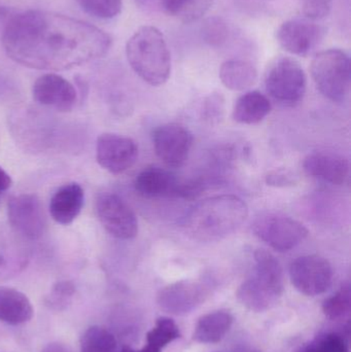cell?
I'll list each match as a JSON object with an SVG mask.
<instances>
[{
	"label": "cell",
	"instance_id": "7a4b0ae2",
	"mask_svg": "<svg viewBox=\"0 0 351 352\" xmlns=\"http://www.w3.org/2000/svg\"><path fill=\"white\" fill-rule=\"evenodd\" d=\"M247 215L249 207L242 199L220 195L197 203L185 217L183 227L194 239L220 241L234 233Z\"/></svg>",
	"mask_w": 351,
	"mask_h": 352
},
{
	"label": "cell",
	"instance_id": "83f0119b",
	"mask_svg": "<svg viewBox=\"0 0 351 352\" xmlns=\"http://www.w3.org/2000/svg\"><path fill=\"white\" fill-rule=\"evenodd\" d=\"M302 352H350V347L342 335L326 333L309 343Z\"/></svg>",
	"mask_w": 351,
	"mask_h": 352
},
{
	"label": "cell",
	"instance_id": "8992f818",
	"mask_svg": "<svg viewBox=\"0 0 351 352\" xmlns=\"http://www.w3.org/2000/svg\"><path fill=\"white\" fill-rule=\"evenodd\" d=\"M265 86L272 98L293 107L300 102L306 93V74L296 60L280 56L268 66Z\"/></svg>",
	"mask_w": 351,
	"mask_h": 352
},
{
	"label": "cell",
	"instance_id": "5bb4252c",
	"mask_svg": "<svg viewBox=\"0 0 351 352\" xmlns=\"http://www.w3.org/2000/svg\"><path fill=\"white\" fill-rule=\"evenodd\" d=\"M326 29L309 19H293L282 23L276 38L282 49L293 55L307 56L325 37Z\"/></svg>",
	"mask_w": 351,
	"mask_h": 352
},
{
	"label": "cell",
	"instance_id": "4316f807",
	"mask_svg": "<svg viewBox=\"0 0 351 352\" xmlns=\"http://www.w3.org/2000/svg\"><path fill=\"white\" fill-rule=\"evenodd\" d=\"M82 10L94 18L111 20L121 14L123 0H76Z\"/></svg>",
	"mask_w": 351,
	"mask_h": 352
},
{
	"label": "cell",
	"instance_id": "2e32d148",
	"mask_svg": "<svg viewBox=\"0 0 351 352\" xmlns=\"http://www.w3.org/2000/svg\"><path fill=\"white\" fill-rule=\"evenodd\" d=\"M34 100L59 113H69L76 107L78 93L71 82L56 74L39 76L32 87Z\"/></svg>",
	"mask_w": 351,
	"mask_h": 352
},
{
	"label": "cell",
	"instance_id": "9c48e42d",
	"mask_svg": "<svg viewBox=\"0 0 351 352\" xmlns=\"http://www.w3.org/2000/svg\"><path fill=\"white\" fill-rule=\"evenodd\" d=\"M96 212L101 225L113 237L131 240L137 236V217L119 195L113 192L99 195Z\"/></svg>",
	"mask_w": 351,
	"mask_h": 352
},
{
	"label": "cell",
	"instance_id": "4dcf8cb0",
	"mask_svg": "<svg viewBox=\"0 0 351 352\" xmlns=\"http://www.w3.org/2000/svg\"><path fill=\"white\" fill-rule=\"evenodd\" d=\"M266 184L274 188H288L296 186L299 176L288 168H278L270 171L265 177Z\"/></svg>",
	"mask_w": 351,
	"mask_h": 352
},
{
	"label": "cell",
	"instance_id": "cb8c5ba5",
	"mask_svg": "<svg viewBox=\"0 0 351 352\" xmlns=\"http://www.w3.org/2000/svg\"><path fill=\"white\" fill-rule=\"evenodd\" d=\"M163 10L185 23L201 19L212 8L214 0H159Z\"/></svg>",
	"mask_w": 351,
	"mask_h": 352
},
{
	"label": "cell",
	"instance_id": "484cf974",
	"mask_svg": "<svg viewBox=\"0 0 351 352\" xmlns=\"http://www.w3.org/2000/svg\"><path fill=\"white\" fill-rule=\"evenodd\" d=\"M351 308V292L348 285H343L332 297L325 300L323 311L329 320H339L350 314Z\"/></svg>",
	"mask_w": 351,
	"mask_h": 352
},
{
	"label": "cell",
	"instance_id": "7c38bea8",
	"mask_svg": "<svg viewBox=\"0 0 351 352\" xmlns=\"http://www.w3.org/2000/svg\"><path fill=\"white\" fill-rule=\"evenodd\" d=\"M137 158L138 146L132 138L115 133H103L97 138V163L111 175L129 170Z\"/></svg>",
	"mask_w": 351,
	"mask_h": 352
},
{
	"label": "cell",
	"instance_id": "836d02e7",
	"mask_svg": "<svg viewBox=\"0 0 351 352\" xmlns=\"http://www.w3.org/2000/svg\"><path fill=\"white\" fill-rule=\"evenodd\" d=\"M41 352H71L65 345L59 342H53L47 344Z\"/></svg>",
	"mask_w": 351,
	"mask_h": 352
},
{
	"label": "cell",
	"instance_id": "f546056e",
	"mask_svg": "<svg viewBox=\"0 0 351 352\" xmlns=\"http://www.w3.org/2000/svg\"><path fill=\"white\" fill-rule=\"evenodd\" d=\"M305 18L317 21L325 18L332 10V0H301Z\"/></svg>",
	"mask_w": 351,
	"mask_h": 352
},
{
	"label": "cell",
	"instance_id": "8fae6325",
	"mask_svg": "<svg viewBox=\"0 0 351 352\" xmlns=\"http://www.w3.org/2000/svg\"><path fill=\"white\" fill-rule=\"evenodd\" d=\"M290 277L297 291L315 297L326 293L331 287L333 269L327 258L308 254L296 258L291 264Z\"/></svg>",
	"mask_w": 351,
	"mask_h": 352
},
{
	"label": "cell",
	"instance_id": "52a82bcc",
	"mask_svg": "<svg viewBox=\"0 0 351 352\" xmlns=\"http://www.w3.org/2000/svg\"><path fill=\"white\" fill-rule=\"evenodd\" d=\"M136 192L146 199L196 198L204 184L196 180H181L166 169L150 166L140 171L134 182Z\"/></svg>",
	"mask_w": 351,
	"mask_h": 352
},
{
	"label": "cell",
	"instance_id": "5b68a950",
	"mask_svg": "<svg viewBox=\"0 0 351 352\" xmlns=\"http://www.w3.org/2000/svg\"><path fill=\"white\" fill-rule=\"evenodd\" d=\"M311 76L319 92L333 102H343L350 94V58L339 49L321 52L313 58Z\"/></svg>",
	"mask_w": 351,
	"mask_h": 352
},
{
	"label": "cell",
	"instance_id": "ac0fdd59",
	"mask_svg": "<svg viewBox=\"0 0 351 352\" xmlns=\"http://www.w3.org/2000/svg\"><path fill=\"white\" fill-rule=\"evenodd\" d=\"M84 202V192L76 182L62 186L52 197L49 213L60 225H70L80 215Z\"/></svg>",
	"mask_w": 351,
	"mask_h": 352
},
{
	"label": "cell",
	"instance_id": "8d00e7d4",
	"mask_svg": "<svg viewBox=\"0 0 351 352\" xmlns=\"http://www.w3.org/2000/svg\"><path fill=\"white\" fill-rule=\"evenodd\" d=\"M0 201H1V194H0Z\"/></svg>",
	"mask_w": 351,
	"mask_h": 352
},
{
	"label": "cell",
	"instance_id": "277c9868",
	"mask_svg": "<svg viewBox=\"0 0 351 352\" xmlns=\"http://www.w3.org/2000/svg\"><path fill=\"white\" fill-rule=\"evenodd\" d=\"M253 260V274L237 289V299L251 311H267L284 294V270L278 258L267 250H256Z\"/></svg>",
	"mask_w": 351,
	"mask_h": 352
},
{
	"label": "cell",
	"instance_id": "d590c367",
	"mask_svg": "<svg viewBox=\"0 0 351 352\" xmlns=\"http://www.w3.org/2000/svg\"><path fill=\"white\" fill-rule=\"evenodd\" d=\"M245 352H255V351H245Z\"/></svg>",
	"mask_w": 351,
	"mask_h": 352
},
{
	"label": "cell",
	"instance_id": "e0dca14e",
	"mask_svg": "<svg viewBox=\"0 0 351 352\" xmlns=\"http://www.w3.org/2000/svg\"><path fill=\"white\" fill-rule=\"evenodd\" d=\"M307 175L336 186L346 184L350 175V163L342 155L329 151L309 154L303 163Z\"/></svg>",
	"mask_w": 351,
	"mask_h": 352
},
{
	"label": "cell",
	"instance_id": "d4e9b609",
	"mask_svg": "<svg viewBox=\"0 0 351 352\" xmlns=\"http://www.w3.org/2000/svg\"><path fill=\"white\" fill-rule=\"evenodd\" d=\"M80 352H117L115 337L102 327L93 326L87 329L80 338Z\"/></svg>",
	"mask_w": 351,
	"mask_h": 352
},
{
	"label": "cell",
	"instance_id": "d6986e66",
	"mask_svg": "<svg viewBox=\"0 0 351 352\" xmlns=\"http://www.w3.org/2000/svg\"><path fill=\"white\" fill-rule=\"evenodd\" d=\"M34 309L29 298L12 287H0V322L20 326L32 320Z\"/></svg>",
	"mask_w": 351,
	"mask_h": 352
},
{
	"label": "cell",
	"instance_id": "44dd1931",
	"mask_svg": "<svg viewBox=\"0 0 351 352\" xmlns=\"http://www.w3.org/2000/svg\"><path fill=\"white\" fill-rule=\"evenodd\" d=\"M269 99L258 91L245 93L239 97L233 109V119L243 125H257L271 111Z\"/></svg>",
	"mask_w": 351,
	"mask_h": 352
},
{
	"label": "cell",
	"instance_id": "3957f363",
	"mask_svg": "<svg viewBox=\"0 0 351 352\" xmlns=\"http://www.w3.org/2000/svg\"><path fill=\"white\" fill-rule=\"evenodd\" d=\"M126 55L134 72L150 86H162L168 80L170 52L164 35L156 27H140L128 41Z\"/></svg>",
	"mask_w": 351,
	"mask_h": 352
},
{
	"label": "cell",
	"instance_id": "ffe728a7",
	"mask_svg": "<svg viewBox=\"0 0 351 352\" xmlns=\"http://www.w3.org/2000/svg\"><path fill=\"white\" fill-rule=\"evenodd\" d=\"M233 318L228 311L218 310L201 316L196 324L193 340L201 344H214L222 341L230 331Z\"/></svg>",
	"mask_w": 351,
	"mask_h": 352
},
{
	"label": "cell",
	"instance_id": "d6a6232c",
	"mask_svg": "<svg viewBox=\"0 0 351 352\" xmlns=\"http://www.w3.org/2000/svg\"><path fill=\"white\" fill-rule=\"evenodd\" d=\"M12 179L10 175L0 166V194L8 190L12 186Z\"/></svg>",
	"mask_w": 351,
	"mask_h": 352
},
{
	"label": "cell",
	"instance_id": "4fadbf2b",
	"mask_svg": "<svg viewBox=\"0 0 351 352\" xmlns=\"http://www.w3.org/2000/svg\"><path fill=\"white\" fill-rule=\"evenodd\" d=\"M193 142L191 132L179 124L159 126L152 133L155 152L169 167H181L185 164Z\"/></svg>",
	"mask_w": 351,
	"mask_h": 352
},
{
	"label": "cell",
	"instance_id": "e575fe53",
	"mask_svg": "<svg viewBox=\"0 0 351 352\" xmlns=\"http://www.w3.org/2000/svg\"><path fill=\"white\" fill-rule=\"evenodd\" d=\"M138 6L142 8H148L154 3L156 0H134Z\"/></svg>",
	"mask_w": 351,
	"mask_h": 352
},
{
	"label": "cell",
	"instance_id": "1f68e13d",
	"mask_svg": "<svg viewBox=\"0 0 351 352\" xmlns=\"http://www.w3.org/2000/svg\"><path fill=\"white\" fill-rule=\"evenodd\" d=\"M204 36L206 41L210 45H220V43L225 41L227 36V28L225 23L218 19H212L206 23L204 27Z\"/></svg>",
	"mask_w": 351,
	"mask_h": 352
},
{
	"label": "cell",
	"instance_id": "6da1fadb",
	"mask_svg": "<svg viewBox=\"0 0 351 352\" xmlns=\"http://www.w3.org/2000/svg\"><path fill=\"white\" fill-rule=\"evenodd\" d=\"M6 55L25 67L60 72L106 55L111 38L94 25L47 10L12 16L2 34Z\"/></svg>",
	"mask_w": 351,
	"mask_h": 352
},
{
	"label": "cell",
	"instance_id": "f1b7e54d",
	"mask_svg": "<svg viewBox=\"0 0 351 352\" xmlns=\"http://www.w3.org/2000/svg\"><path fill=\"white\" fill-rule=\"evenodd\" d=\"M76 294V287L70 281H60L56 283L52 289L51 293L47 296L45 303L49 308L54 310L66 309L71 303L72 298Z\"/></svg>",
	"mask_w": 351,
	"mask_h": 352
},
{
	"label": "cell",
	"instance_id": "30bf717a",
	"mask_svg": "<svg viewBox=\"0 0 351 352\" xmlns=\"http://www.w3.org/2000/svg\"><path fill=\"white\" fill-rule=\"evenodd\" d=\"M8 217L12 229L26 239L37 240L45 234L47 217L36 195L25 192L10 197Z\"/></svg>",
	"mask_w": 351,
	"mask_h": 352
},
{
	"label": "cell",
	"instance_id": "7402d4cb",
	"mask_svg": "<svg viewBox=\"0 0 351 352\" xmlns=\"http://www.w3.org/2000/svg\"><path fill=\"white\" fill-rule=\"evenodd\" d=\"M220 78L229 90H247L257 82V68L245 60H228L220 66Z\"/></svg>",
	"mask_w": 351,
	"mask_h": 352
},
{
	"label": "cell",
	"instance_id": "9a60e30c",
	"mask_svg": "<svg viewBox=\"0 0 351 352\" xmlns=\"http://www.w3.org/2000/svg\"><path fill=\"white\" fill-rule=\"evenodd\" d=\"M207 293V287L203 283L185 279L163 287L159 292L157 302L167 314L185 316L201 305Z\"/></svg>",
	"mask_w": 351,
	"mask_h": 352
},
{
	"label": "cell",
	"instance_id": "603a6c76",
	"mask_svg": "<svg viewBox=\"0 0 351 352\" xmlns=\"http://www.w3.org/2000/svg\"><path fill=\"white\" fill-rule=\"evenodd\" d=\"M181 337L179 327L169 318H160L154 328L146 335V343L139 351L129 346L123 347L121 352H162L167 345Z\"/></svg>",
	"mask_w": 351,
	"mask_h": 352
},
{
	"label": "cell",
	"instance_id": "ba28073f",
	"mask_svg": "<svg viewBox=\"0 0 351 352\" xmlns=\"http://www.w3.org/2000/svg\"><path fill=\"white\" fill-rule=\"evenodd\" d=\"M253 233L272 250L290 252L302 243L309 231L302 223L282 214H268L259 217L253 223Z\"/></svg>",
	"mask_w": 351,
	"mask_h": 352
}]
</instances>
